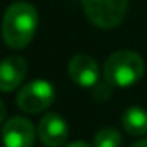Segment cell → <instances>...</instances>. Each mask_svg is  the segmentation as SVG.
<instances>
[{
	"mask_svg": "<svg viewBox=\"0 0 147 147\" xmlns=\"http://www.w3.org/2000/svg\"><path fill=\"white\" fill-rule=\"evenodd\" d=\"M38 12L29 2H14L2 21V34L5 43L14 48H24L31 43L36 33Z\"/></svg>",
	"mask_w": 147,
	"mask_h": 147,
	"instance_id": "cell-1",
	"label": "cell"
},
{
	"mask_svg": "<svg viewBox=\"0 0 147 147\" xmlns=\"http://www.w3.org/2000/svg\"><path fill=\"white\" fill-rule=\"evenodd\" d=\"M144 75V60L128 50L115 51L105 63V79L110 86L127 87Z\"/></svg>",
	"mask_w": 147,
	"mask_h": 147,
	"instance_id": "cell-2",
	"label": "cell"
},
{
	"mask_svg": "<svg viewBox=\"0 0 147 147\" xmlns=\"http://www.w3.org/2000/svg\"><path fill=\"white\" fill-rule=\"evenodd\" d=\"M82 7L96 28L111 29L123 21L128 0H82Z\"/></svg>",
	"mask_w": 147,
	"mask_h": 147,
	"instance_id": "cell-3",
	"label": "cell"
},
{
	"mask_svg": "<svg viewBox=\"0 0 147 147\" xmlns=\"http://www.w3.org/2000/svg\"><path fill=\"white\" fill-rule=\"evenodd\" d=\"M55 99V89L48 80L34 79L28 82L17 94V106L26 113H41L51 106Z\"/></svg>",
	"mask_w": 147,
	"mask_h": 147,
	"instance_id": "cell-4",
	"label": "cell"
},
{
	"mask_svg": "<svg viewBox=\"0 0 147 147\" xmlns=\"http://www.w3.org/2000/svg\"><path fill=\"white\" fill-rule=\"evenodd\" d=\"M2 142L5 147H31L34 144V127L28 118L14 116L2 128Z\"/></svg>",
	"mask_w": 147,
	"mask_h": 147,
	"instance_id": "cell-5",
	"label": "cell"
},
{
	"mask_svg": "<svg viewBox=\"0 0 147 147\" xmlns=\"http://www.w3.org/2000/svg\"><path fill=\"white\" fill-rule=\"evenodd\" d=\"M38 135L46 147H60L69 137V125L60 115L48 113L39 121Z\"/></svg>",
	"mask_w": 147,
	"mask_h": 147,
	"instance_id": "cell-6",
	"label": "cell"
},
{
	"mask_svg": "<svg viewBox=\"0 0 147 147\" xmlns=\"http://www.w3.org/2000/svg\"><path fill=\"white\" fill-rule=\"evenodd\" d=\"M69 75L75 84L82 87L98 86L99 80V67L89 55H75L69 63Z\"/></svg>",
	"mask_w": 147,
	"mask_h": 147,
	"instance_id": "cell-7",
	"label": "cell"
},
{
	"mask_svg": "<svg viewBox=\"0 0 147 147\" xmlns=\"http://www.w3.org/2000/svg\"><path fill=\"white\" fill-rule=\"evenodd\" d=\"M28 63L24 58L12 55L0 62V91L10 92L14 91L26 77Z\"/></svg>",
	"mask_w": 147,
	"mask_h": 147,
	"instance_id": "cell-8",
	"label": "cell"
},
{
	"mask_svg": "<svg viewBox=\"0 0 147 147\" xmlns=\"http://www.w3.org/2000/svg\"><path fill=\"white\" fill-rule=\"evenodd\" d=\"M123 128L134 135V137H140L147 134V111L140 106H132L128 110H125L123 118H121Z\"/></svg>",
	"mask_w": 147,
	"mask_h": 147,
	"instance_id": "cell-9",
	"label": "cell"
},
{
	"mask_svg": "<svg viewBox=\"0 0 147 147\" xmlns=\"http://www.w3.org/2000/svg\"><path fill=\"white\" fill-rule=\"evenodd\" d=\"M121 135L115 128H103L94 135V147H120Z\"/></svg>",
	"mask_w": 147,
	"mask_h": 147,
	"instance_id": "cell-10",
	"label": "cell"
},
{
	"mask_svg": "<svg viewBox=\"0 0 147 147\" xmlns=\"http://www.w3.org/2000/svg\"><path fill=\"white\" fill-rule=\"evenodd\" d=\"M65 147H92V146H89V144L84 142V140H75V142H72V144H67Z\"/></svg>",
	"mask_w": 147,
	"mask_h": 147,
	"instance_id": "cell-11",
	"label": "cell"
},
{
	"mask_svg": "<svg viewBox=\"0 0 147 147\" xmlns=\"http://www.w3.org/2000/svg\"><path fill=\"white\" fill-rule=\"evenodd\" d=\"M5 115H7V108H5V105L0 101V123L5 120Z\"/></svg>",
	"mask_w": 147,
	"mask_h": 147,
	"instance_id": "cell-12",
	"label": "cell"
},
{
	"mask_svg": "<svg viewBox=\"0 0 147 147\" xmlns=\"http://www.w3.org/2000/svg\"><path fill=\"white\" fill-rule=\"evenodd\" d=\"M132 147H147V139H144V140H139V142H135Z\"/></svg>",
	"mask_w": 147,
	"mask_h": 147,
	"instance_id": "cell-13",
	"label": "cell"
}]
</instances>
